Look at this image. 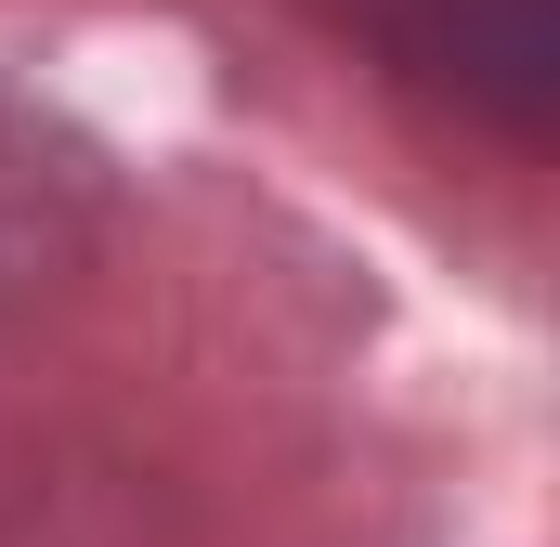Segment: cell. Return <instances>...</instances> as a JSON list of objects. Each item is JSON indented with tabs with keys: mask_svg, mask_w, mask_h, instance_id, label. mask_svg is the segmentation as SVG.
<instances>
[{
	"mask_svg": "<svg viewBox=\"0 0 560 547\" xmlns=\"http://www.w3.org/2000/svg\"><path fill=\"white\" fill-rule=\"evenodd\" d=\"M79 248H92V156L52 131L39 105L0 92V313L39 300Z\"/></svg>",
	"mask_w": 560,
	"mask_h": 547,
	"instance_id": "obj_1",
	"label": "cell"
}]
</instances>
